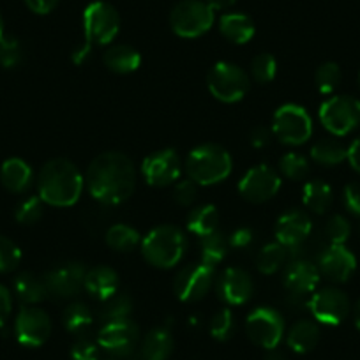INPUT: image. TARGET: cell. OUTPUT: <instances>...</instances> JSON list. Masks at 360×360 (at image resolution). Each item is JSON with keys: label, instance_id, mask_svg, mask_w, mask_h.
<instances>
[{"label": "cell", "instance_id": "cell-1", "mask_svg": "<svg viewBox=\"0 0 360 360\" xmlns=\"http://www.w3.org/2000/svg\"><path fill=\"white\" fill-rule=\"evenodd\" d=\"M85 184L96 202L119 205L133 195L136 169L133 161L122 152H103L86 168Z\"/></svg>", "mask_w": 360, "mask_h": 360}, {"label": "cell", "instance_id": "cell-2", "mask_svg": "<svg viewBox=\"0 0 360 360\" xmlns=\"http://www.w3.org/2000/svg\"><path fill=\"white\" fill-rule=\"evenodd\" d=\"M85 188V176L78 169L75 162L68 159H51L41 168L39 179H37V189L39 198L46 205L72 207L78 203Z\"/></svg>", "mask_w": 360, "mask_h": 360}, {"label": "cell", "instance_id": "cell-3", "mask_svg": "<svg viewBox=\"0 0 360 360\" xmlns=\"http://www.w3.org/2000/svg\"><path fill=\"white\" fill-rule=\"evenodd\" d=\"M120 30V16L108 2H92L83 11V34L85 41L72 53V60L82 64L86 60L94 46H105L117 37Z\"/></svg>", "mask_w": 360, "mask_h": 360}, {"label": "cell", "instance_id": "cell-4", "mask_svg": "<svg viewBox=\"0 0 360 360\" xmlns=\"http://www.w3.org/2000/svg\"><path fill=\"white\" fill-rule=\"evenodd\" d=\"M233 161L224 147L217 143L198 145L186 159V172L198 186L219 184L230 176Z\"/></svg>", "mask_w": 360, "mask_h": 360}, {"label": "cell", "instance_id": "cell-5", "mask_svg": "<svg viewBox=\"0 0 360 360\" xmlns=\"http://www.w3.org/2000/svg\"><path fill=\"white\" fill-rule=\"evenodd\" d=\"M188 240L184 231L173 224H161L148 231L141 240V255L158 269H172L184 256Z\"/></svg>", "mask_w": 360, "mask_h": 360}, {"label": "cell", "instance_id": "cell-6", "mask_svg": "<svg viewBox=\"0 0 360 360\" xmlns=\"http://www.w3.org/2000/svg\"><path fill=\"white\" fill-rule=\"evenodd\" d=\"M216 20V11L203 0H182L169 13V25L179 37L195 39L209 32Z\"/></svg>", "mask_w": 360, "mask_h": 360}, {"label": "cell", "instance_id": "cell-7", "mask_svg": "<svg viewBox=\"0 0 360 360\" xmlns=\"http://www.w3.org/2000/svg\"><path fill=\"white\" fill-rule=\"evenodd\" d=\"M249 85L251 82H249L248 72L231 62H217L207 76V86L210 94L217 101L226 103V105H233L244 99Z\"/></svg>", "mask_w": 360, "mask_h": 360}, {"label": "cell", "instance_id": "cell-8", "mask_svg": "<svg viewBox=\"0 0 360 360\" xmlns=\"http://www.w3.org/2000/svg\"><path fill=\"white\" fill-rule=\"evenodd\" d=\"M272 134L285 145H302L313 134V120L300 105H283L276 110L272 119Z\"/></svg>", "mask_w": 360, "mask_h": 360}, {"label": "cell", "instance_id": "cell-9", "mask_svg": "<svg viewBox=\"0 0 360 360\" xmlns=\"http://www.w3.org/2000/svg\"><path fill=\"white\" fill-rule=\"evenodd\" d=\"M320 120L334 136H346L360 124V101L352 96H332L320 106Z\"/></svg>", "mask_w": 360, "mask_h": 360}, {"label": "cell", "instance_id": "cell-10", "mask_svg": "<svg viewBox=\"0 0 360 360\" xmlns=\"http://www.w3.org/2000/svg\"><path fill=\"white\" fill-rule=\"evenodd\" d=\"M245 330L255 345L265 349H274L285 335V320L274 307H256L245 320Z\"/></svg>", "mask_w": 360, "mask_h": 360}, {"label": "cell", "instance_id": "cell-11", "mask_svg": "<svg viewBox=\"0 0 360 360\" xmlns=\"http://www.w3.org/2000/svg\"><path fill=\"white\" fill-rule=\"evenodd\" d=\"M214 283V269L205 263H189L176 272L173 292L182 302H198L209 293Z\"/></svg>", "mask_w": 360, "mask_h": 360}, {"label": "cell", "instance_id": "cell-12", "mask_svg": "<svg viewBox=\"0 0 360 360\" xmlns=\"http://www.w3.org/2000/svg\"><path fill=\"white\" fill-rule=\"evenodd\" d=\"M281 189V176L269 165H258L248 169L238 182V193L251 203H265Z\"/></svg>", "mask_w": 360, "mask_h": 360}, {"label": "cell", "instance_id": "cell-13", "mask_svg": "<svg viewBox=\"0 0 360 360\" xmlns=\"http://www.w3.org/2000/svg\"><path fill=\"white\" fill-rule=\"evenodd\" d=\"M314 320L321 325H339L349 313V299L342 290L335 286L316 290L307 302Z\"/></svg>", "mask_w": 360, "mask_h": 360}, {"label": "cell", "instance_id": "cell-14", "mask_svg": "<svg viewBox=\"0 0 360 360\" xmlns=\"http://www.w3.org/2000/svg\"><path fill=\"white\" fill-rule=\"evenodd\" d=\"M182 173V161L173 148L152 152L141 162V175L152 188H166L175 184Z\"/></svg>", "mask_w": 360, "mask_h": 360}, {"label": "cell", "instance_id": "cell-15", "mask_svg": "<svg viewBox=\"0 0 360 360\" xmlns=\"http://www.w3.org/2000/svg\"><path fill=\"white\" fill-rule=\"evenodd\" d=\"M140 339V328L129 318L105 323L98 334V345L115 356H127L134 352Z\"/></svg>", "mask_w": 360, "mask_h": 360}, {"label": "cell", "instance_id": "cell-16", "mask_svg": "<svg viewBox=\"0 0 360 360\" xmlns=\"http://www.w3.org/2000/svg\"><path fill=\"white\" fill-rule=\"evenodd\" d=\"M16 339L22 346L37 348L51 335V320L39 307H22L15 321Z\"/></svg>", "mask_w": 360, "mask_h": 360}, {"label": "cell", "instance_id": "cell-17", "mask_svg": "<svg viewBox=\"0 0 360 360\" xmlns=\"http://www.w3.org/2000/svg\"><path fill=\"white\" fill-rule=\"evenodd\" d=\"M85 274L86 270L82 263L69 262L55 266L44 276L48 293L57 299H71V297L78 295L85 283Z\"/></svg>", "mask_w": 360, "mask_h": 360}, {"label": "cell", "instance_id": "cell-18", "mask_svg": "<svg viewBox=\"0 0 360 360\" xmlns=\"http://www.w3.org/2000/svg\"><path fill=\"white\" fill-rule=\"evenodd\" d=\"M320 274L334 283H345L353 276L356 269V258L345 244H330L318 259Z\"/></svg>", "mask_w": 360, "mask_h": 360}, {"label": "cell", "instance_id": "cell-19", "mask_svg": "<svg viewBox=\"0 0 360 360\" xmlns=\"http://www.w3.org/2000/svg\"><path fill=\"white\" fill-rule=\"evenodd\" d=\"M320 269L309 259L295 258L285 270V288L293 297L313 295L320 283Z\"/></svg>", "mask_w": 360, "mask_h": 360}, {"label": "cell", "instance_id": "cell-20", "mask_svg": "<svg viewBox=\"0 0 360 360\" xmlns=\"http://www.w3.org/2000/svg\"><path fill=\"white\" fill-rule=\"evenodd\" d=\"M313 223L304 210H288L276 223V237L286 249H299L309 238Z\"/></svg>", "mask_w": 360, "mask_h": 360}, {"label": "cell", "instance_id": "cell-21", "mask_svg": "<svg viewBox=\"0 0 360 360\" xmlns=\"http://www.w3.org/2000/svg\"><path fill=\"white\" fill-rule=\"evenodd\" d=\"M252 279L244 269L230 266L217 279V293L228 306H242L252 295Z\"/></svg>", "mask_w": 360, "mask_h": 360}, {"label": "cell", "instance_id": "cell-22", "mask_svg": "<svg viewBox=\"0 0 360 360\" xmlns=\"http://www.w3.org/2000/svg\"><path fill=\"white\" fill-rule=\"evenodd\" d=\"M119 276L113 269L105 265L94 266V269L86 270L85 283L83 288L89 292L90 297H94L99 302H105L112 295L119 292Z\"/></svg>", "mask_w": 360, "mask_h": 360}, {"label": "cell", "instance_id": "cell-23", "mask_svg": "<svg viewBox=\"0 0 360 360\" xmlns=\"http://www.w3.org/2000/svg\"><path fill=\"white\" fill-rule=\"evenodd\" d=\"M34 179L32 168L27 161L20 158H11L2 162L0 168V182L9 193H25L30 188Z\"/></svg>", "mask_w": 360, "mask_h": 360}, {"label": "cell", "instance_id": "cell-24", "mask_svg": "<svg viewBox=\"0 0 360 360\" xmlns=\"http://www.w3.org/2000/svg\"><path fill=\"white\" fill-rule=\"evenodd\" d=\"M219 30L230 43L245 44L255 37V22L244 13H226L219 18Z\"/></svg>", "mask_w": 360, "mask_h": 360}, {"label": "cell", "instance_id": "cell-25", "mask_svg": "<svg viewBox=\"0 0 360 360\" xmlns=\"http://www.w3.org/2000/svg\"><path fill=\"white\" fill-rule=\"evenodd\" d=\"M103 60L110 71L117 75H129L141 65V55L129 44H115L105 51Z\"/></svg>", "mask_w": 360, "mask_h": 360}, {"label": "cell", "instance_id": "cell-26", "mask_svg": "<svg viewBox=\"0 0 360 360\" xmlns=\"http://www.w3.org/2000/svg\"><path fill=\"white\" fill-rule=\"evenodd\" d=\"M173 352L172 332L165 327L152 328L141 342L140 356L143 360H168Z\"/></svg>", "mask_w": 360, "mask_h": 360}, {"label": "cell", "instance_id": "cell-27", "mask_svg": "<svg viewBox=\"0 0 360 360\" xmlns=\"http://www.w3.org/2000/svg\"><path fill=\"white\" fill-rule=\"evenodd\" d=\"M320 341V327L311 320H300L286 334V342L295 353H309Z\"/></svg>", "mask_w": 360, "mask_h": 360}, {"label": "cell", "instance_id": "cell-28", "mask_svg": "<svg viewBox=\"0 0 360 360\" xmlns=\"http://www.w3.org/2000/svg\"><path fill=\"white\" fill-rule=\"evenodd\" d=\"M188 226L189 233L196 235V237L203 238L207 235L217 231L219 226V212L214 205H200L193 209L188 216Z\"/></svg>", "mask_w": 360, "mask_h": 360}, {"label": "cell", "instance_id": "cell-29", "mask_svg": "<svg viewBox=\"0 0 360 360\" xmlns=\"http://www.w3.org/2000/svg\"><path fill=\"white\" fill-rule=\"evenodd\" d=\"M15 293L23 304H30V306L43 302L50 295L44 279H39L30 272H22L15 279Z\"/></svg>", "mask_w": 360, "mask_h": 360}, {"label": "cell", "instance_id": "cell-30", "mask_svg": "<svg viewBox=\"0 0 360 360\" xmlns=\"http://www.w3.org/2000/svg\"><path fill=\"white\" fill-rule=\"evenodd\" d=\"M228 249H230V242H228L226 235L221 231H214L200 242V262L216 269L226 258Z\"/></svg>", "mask_w": 360, "mask_h": 360}, {"label": "cell", "instance_id": "cell-31", "mask_svg": "<svg viewBox=\"0 0 360 360\" xmlns=\"http://www.w3.org/2000/svg\"><path fill=\"white\" fill-rule=\"evenodd\" d=\"M302 202L311 212L323 214L332 203V188L325 180H311L302 189Z\"/></svg>", "mask_w": 360, "mask_h": 360}, {"label": "cell", "instance_id": "cell-32", "mask_svg": "<svg viewBox=\"0 0 360 360\" xmlns=\"http://www.w3.org/2000/svg\"><path fill=\"white\" fill-rule=\"evenodd\" d=\"M348 158V148L338 140H320L311 147V159L318 165L338 166Z\"/></svg>", "mask_w": 360, "mask_h": 360}, {"label": "cell", "instance_id": "cell-33", "mask_svg": "<svg viewBox=\"0 0 360 360\" xmlns=\"http://www.w3.org/2000/svg\"><path fill=\"white\" fill-rule=\"evenodd\" d=\"M141 242V235L136 228L129 226V224H113L106 231V244L112 249L120 252H129Z\"/></svg>", "mask_w": 360, "mask_h": 360}, {"label": "cell", "instance_id": "cell-34", "mask_svg": "<svg viewBox=\"0 0 360 360\" xmlns=\"http://www.w3.org/2000/svg\"><path fill=\"white\" fill-rule=\"evenodd\" d=\"M94 321V314L90 311V307L83 302H75L68 306L62 313V323L64 328L71 334L79 335L86 330Z\"/></svg>", "mask_w": 360, "mask_h": 360}, {"label": "cell", "instance_id": "cell-35", "mask_svg": "<svg viewBox=\"0 0 360 360\" xmlns=\"http://www.w3.org/2000/svg\"><path fill=\"white\" fill-rule=\"evenodd\" d=\"M286 256H288V249L285 248L279 242H270L266 244L262 251L258 252V258H256V266L262 274H276L286 262Z\"/></svg>", "mask_w": 360, "mask_h": 360}, {"label": "cell", "instance_id": "cell-36", "mask_svg": "<svg viewBox=\"0 0 360 360\" xmlns=\"http://www.w3.org/2000/svg\"><path fill=\"white\" fill-rule=\"evenodd\" d=\"M131 311H133V300L127 293H119L112 295L110 299H106L101 304V309H99V318L103 321H115V320H124V318H129Z\"/></svg>", "mask_w": 360, "mask_h": 360}, {"label": "cell", "instance_id": "cell-37", "mask_svg": "<svg viewBox=\"0 0 360 360\" xmlns=\"http://www.w3.org/2000/svg\"><path fill=\"white\" fill-rule=\"evenodd\" d=\"M342 78L341 68H339L335 62H325L320 68L316 69V75H314V83H316V89L320 94H332L335 89L339 86Z\"/></svg>", "mask_w": 360, "mask_h": 360}, {"label": "cell", "instance_id": "cell-38", "mask_svg": "<svg viewBox=\"0 0 360 360\" xmlns=\"http://www.w3.org/2000/svg\"><path fill=\"white\" fill-rule=\"evenodd\" d=\"M279 172L290 180H302L309 173V162L306 155L299 152H286L279 159Z\"/></svg>", "mask_w": 360, "mask_h": 360}, {"label": "cell", "instance_id": "cell-39", "mask_svg": "<svg viewBox=\"0 0 360 360\" xmlns=\"http://www.w3.org/2000/svg\"><path fill=\"white\" fill-rule=\"evenodd\" d=\"M251 75L255 82L269 83L278 75V60L274 55L259 53L251 62Z\"/></svg>", "mask_w": 360, "mask_h": 360}, {"label": "cell", "instance_id": "cell-40", "mask_svg": "<svg viewBox=\"0 0 360 360\" xmlns=\"http://www.w3.org/2000/svg\"><path fill=\"white\" fill-rule=\"evenodd\" d=\"M22 262V251L11 238L0 235V274L13 272Z\"/></svg>", "mask_w": 360, "mask_h": 360}, {"label": "cell", "instance_id": "cell-41", "mask_svg": "<svg viewBox=\"0 0 360 360\" xmlns=\"http://www.w3.org/2000/svg\"><path fill=\"white\" fill-rule=\"evenodd\" d=\"M233 330V313H231L228 307H223V309L217 311L212 316V320H210V334H212V338L217 339V341H226V339L231 338Z\"/></svg>", "mask_w": 360, "mask_h": 360}, {"label": "cell", "instance_id": "cell-42", "mask_svg": "<svg viewBox=\"0 0 360 360\" xmlns=\"http://www.w3.org/2000/svg\"><path fill=\"white\" fill-rule=\"evenodd\" d=\"M23 51L22 44L15 36H6L0 39V65L6 69H13L22 62Z\"/></svg>", "mask_w": 360, "mask_h": 360}, {"label": "cell", "instance_id": "cell-43", "mask_svg": "<svg viewBox=\"0 0 360 360\" xmlns=\"http://www.w3.org/2000/svg\"><path fill=\"white\" fill-rule=\"evenodd\" d=\"M43 207L44 202L39 196H29L23 202H20V205L16 207L15 217L18 223L22 224H34L43 217Z\"/></svg>", "mask_w": 360, "mask_h": 360}, {"label": "cell", "instance_id": "cell-44", "mask_svg": "<svg viewBox=\"0 0 360 360\" xmlns=\"http://www.w3.org/2000/svg\"><path fill=\"white\" fill-rule=\"evenodd\" d=\"M349 233H352V226H349L348 219L342 216H332L328 219L327 226H325V237L328 238L330 244H345L349 238Z\"/></svg>", "mask_w": 360, "mask_h": 360}, {"label": "cell", "instance_id": "cell-45", "mask_svg": "<svg viewBox=\"0 0 360 360\" xmlns=\"http://www.w3.org/2000/svg\"><path fill=\"white\" fill-rule=\"evenodd\" d=\"M196 196H198V184L193 182L191 179L180 180L175 184V191H173V198L179 205L191 207L195 203Z\"/></svg>", "mask_w": 360, "mask_h": 360}, {"label": "cell", "instance_id": "cell-46", "mask_svg": "<svg viewBox=\"0 0 360 360\" xmlns=\"http://www.w3.org/2000/svg\"><path fill=\"white\" fill-rule=\"evenodd\" d=\"M72 360H99V345L89 338H82L71 346Z\"/></svg>", "mask_w": 360, "mask_h": 360}, {"label": "cell", "instance_id": "cell-47", "mask_svg": "<svg viewBox=\"0 0 360 360\" xmlns=\"http://www.w3.org/2000/svg\"><path fill=\"white\" fill-rule=\"evenodd\" d=\"M345 205L353 216H359L360 217V184L359 182H352L345 188Z\"/></svg>", "mask_w": 360, "mask_h": 360}, {"label": "cell", "instance_id": "cell-48", "mask_svg": "<svg viewBox=\"0 0 360 360\" xmlns=\"http://www.w3.org/2000/svg\"><path fill=\"white\" fill-rule=\"evenodd\" d=\"M255 240V231L248 226L237 228L233 233L228 237V242H230V248L233 249H248L249 245Z\"/></svg>", "mask_w": 360, "mask_h": 360}, {"label": "cell", "instance_id": "cell-49", "mask_svg": "<svg viewBox=\"0 0 360 360\" xmlns=\"http://www.w3.org/2000/svg\"><path fill=\"white\" fill-rule=\"evenodd\" d=\"M11 311H13L11 292H9L4 285H0V328L6 325Z\"/></svg>", "mask_w": 360, "mask_h": 360}, {"label": "cell", "instance_id": "cell-50", "mask_svg": "<svg viewBox=\"0 0 360 360\" xmlns=\"http://www.w3.org/2000/svg\"><path fill=\"white\" fill-rule=\"evenodd\" d=\"M25 4L36 15H48L57 8L58 0H25Z\"/></svg>", "mask_w": 360, "mask_h": 360}, {"label": "cell", "instance_id": "cell-51", "mask_svg": "<svg viewBox=\"0 0 360 360\" xmlns=\"http://www.w3.org/2000/svg\"><path fill=\"white\" fill-rule=\"evenodd\" d=\"M270 136H272V129H266V127L258 126L251 131V136H249V140H251V145L255 148H263L269 145Z\"/></svg>", "mask_w": 360, "mask_h": 360}, {"label": "cell", "instance_id": "cell-52", "mask_svg": "<svg viewBox=\"0 0 360 360\" xmlns=\"http://www.w3.org/2000/svg\"><path fill=\"white\" fill-rule=\"evenodd\" d=\"M346 159H348L349 166L360 173V136L352 141V145L348 147V158Z\"/></svg>", "mask_w": 360, "mask_h": 360}, {"label": "cell", "instance_id": "cell-53", "mask_svg": "<svg viewBox=\"0 0 360 360\" xmlns=\"http://www.w3.org/2000/svg\"><path fill=\"white\" fill-rule=\"evenodd\" d=\"M207 4L214 9V11H226V9L233 8L237 4V0H207Z\"/></svg>", "mask_w": 360, "mask_h": 360}, {"label": "cell", "instance_id": "cell-54", "mask_svg": "<svg viewBox=\"0 0 360 360\" xmlns=\"http://www.w3.org/2000/svg\"><path fill=\"white\" fill-rule=\"evenodd\" d=\"M265 360H288L285 355H283L281 352H278V349H269V353L265 355Z\"/></svg>", "mask_w": 360, "mask_h": 360}, {"label": "cell", "instance_id": "cell-55", "mask_svg": "<svg viewBox=\"0 0 360 360\" xmlns=\"http://www.w3.org/2000/svg\"><path fill=\"white\" fill-rule=\"evenodd\" d=\"M355 325H356V328L360 330V299L355 306Z\"/></svg>", "mask_w": 360, "mask_h": 360}, {"label": "cell", "instance_id": "cell-56", "mask_svg": "<svg viewBox=\"0 0 360 360\" xmlns=\"http://www.w3.org/2000/svg\"><path fill=\"white\" fill-rule=\"evenodd\" d=\"M4 37V20H2V16H0V39Z\"/></svg>", "mask_w": 360, "mask_h": 360}, {"label": "cell", "instance_id": "cell-57", "mask_svg": "<svg viewBox=\"0 0 360 360\" xmlns=\"http://www.w3.org/2000/svg\"><path fill=\"white\" fill-rule=\"evenodd\" d=\"M359 86H360V72H359Z\"/></svg>", "mask_w": 360, "mask_h": 360}]
</instances>
